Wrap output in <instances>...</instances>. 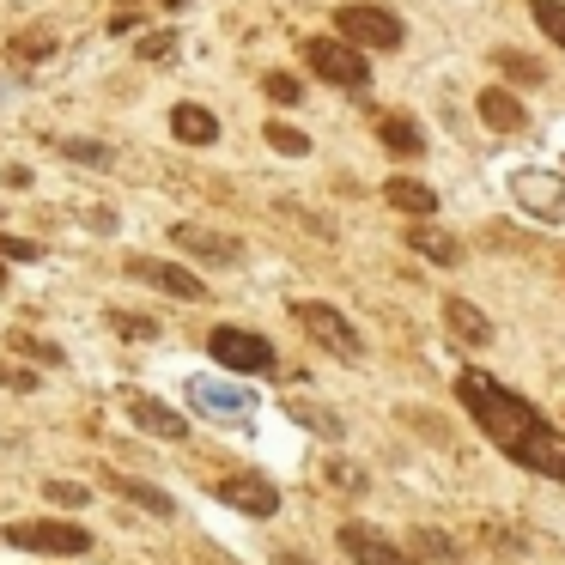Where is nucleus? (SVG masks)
I'll return each mask as SVG.
<instances>
[{
	"instance_id": "nucleus-2",
	"label": "nucleus",
	"mask_w": 565,
	"mask_h": 565,
	"mask_svg": "<svg viewBox=\"0 0 565 565\" xmlns=\"http://www.w3.org/2000/svg\"><path fill=\"white\" fill-rule=\"evenodd\" d=\"M207 353H213L225 371H237V377H274V371H280L274 341H268V335H250V329H231V322L207 335Z\"/></svg>"
},
{
	"instance_id": "nucleus-13",
	"label": "nucleus",
	"mask_w": 565,
	"mask_h": 565,
	"mask_svg": "<svg viewBox=\"0 0 565 565\" xmlns=\"http://www.w3.org/2000/svg\"><path fill=\"white\" fill-rule=\"evenodd\" d=\"M128 414H134V426L140 432H152V438H189V420L177 414V408H165L158 395H128Z\"/></svg>"
},
{
	"instance_id": "nucleus-35",
	"label": "nucleus",
	"mask_w": 565,
	"mask_h": 565,
	"mask_svg": "<svg viewBox=\"0 0 565 565\" xmlns=\"http://www.w3.org/2000/svg\"><path fill=\"white\" fill-rule=\"evenodd\" d=\"M0 280H7V268H0Z\"/></svg>"
},
{
	"instance_id": "nucleus-4",
	"label": "nucleus",
	"mask_w": 565,
	"mask_h": 565,
	"mask_svg": "<svg viewBox=\"0 0 565 565\" xmlns=\"http://www.w3.org/2000/svg\"><path fill=\"white\" fill-rule=\"evenodd\" d=\"M304 67H316L329 86H353V92L371 86L365 49H353V43H341V37H310V43H304Z\"/></svg>"
},
{
	"instance_id": "nucleus-1",
	"label": "nucleus",
	"mask_w": 565,
	"mask_h": 565,
	"mask_svg": "<svg viewBox=\"0 0 565 565\" xmlns=\"http://www.w3.org/2000/svg\"><path fill=\"white\" fill-rule=\"evenodd\" d=\"M456 395H462V408H468V420L487 432L505 456H517L523 468H535V474H553V480H565V432L559 426H547L529 401L517 395V389H505L499 377H487V371H462L456 377Z\"/></svg>"
},
{
	"instance_id": "nucleus-7",
	"label": "nucleus",
	"mask_w": 565,
	"mask_h": 565,
	"mask_svg": "<svg viewBox=\"0 0 565 565\" xmlns=\"http://www.w3.org/2000/svg\"><path fill=\"white\" fill-rule=\"evenodd\" d=\"M7 541H13L19 553H61V559L92 553V535L79 529V523H13Z\"/></svg>"
},
{
	"instance_id": "nucleus-17",
	"label": "nucleus",
	"mask_w": 565,
	"mask_h": 565,
	"mask_svg": "<svg viewBox=\"0 0 565 565\" xmlns=\"http://www.w3.org/2000/svg\"><path fill=\"white\" fill-rule=\"evenodd\" d=\"M104 487L122 493V499H134V505L152 511V517H171V511H177V499H171L165 487H146V480H134V474H110V468H104Z\"/></svg>"
},
{
	"instance_id": "nucleus-10",
	"label": "nucleus",
	"mask_w": 565,
	"mask_h": 565,
	"mask_svg": "<svg viewBox=\"0 0 565 565\" xmlns=\"http://www.w3.org/2000/svg\"><path fill=\"white\" fill-rule=\"evenodd\" d=\"M335 541H341V553H353V565H408V553H401L389 535H377L371 523H341Z\"/></svg>"
},
{
	"instance_id": "nucleus-28",
	"label": "nucleus",
	"mask_w": 565,
	"mask_h": 565,
	"mask_svg": "<svg viewBox=\"0 0 565 565\" xmlns=\"http://www.w3.org/2000/svg\"><path fill=\"white\" fill-rule=\"evenodd\" d=\"M262 92H268L274 104H298V98H304V86H298L292 73H268V79H262Z\"/></svg>"
},
{
	"instance_id": "nucleus-6",
	"label": "nucleus",
	"mask_w": 565,
	"mask_h": 565,
	"mask_svg": "<svg viewBox=\"0 0 565 565\" xmlns=\"http://www.w3.org/2000/svg\"><path fill=\"white\" fill-rule=\"evenodd\" d=\"M335 31L353 49H401V19H389L383 7H341Z\"/></svg>"
},
{
	"instance_id": "nucleus-32",
	"label": "nucleus",
	"mask_w": 565,
	"mask_h": 565,
	"mask_svg": "<svg viewBox=\"0 0 565 565\" xmlns=\"http://www.w3.org/2000/svg\"><path fill=\"white\" fill-rule=\"evenodd\" d=\"M49 49H55V37H49V31H31V37L13 43V61H37V55H49Z\"/></svg>"
},
{
	"instance_id": "nucleus-5",
	"label": "nucleus",
	"mask_w": 565,
	"mask_h": 565,
	"mask_svg": "<svg viewBox=\"0 0 565 565\" xmlns=\"http://www.w3.org/2000/svg\"><path fill=\"white\" fill-rule=\"evenodd\" d=\"M511 195L529 219L541 225H565V177L559 171H517L511 177Z\"/></svg>"
},
{
	"instance_id": "nucleus-20",
	"label": "nucleus",
	"mask_w": 565,
	"mask_h": 565,
	"mask_svg": "<svg viewBox=\"0 0 565 565\" xmlns=\"http://www.w3.org/2000/svg\"><path fill=\"white\" fill-rule=\"evenodd\" d=\"M493 67L511 79V86H541V79H547V67H541L535 55H523V49H499V55H493Z\"/></svg>"
},
{
	"instance_id": "nucleus-26",
	"label": "nucleus",
	"mask_w": 565,
	"mask_h": 565,
	"mask_svg": "<svg viewBox=\"0 0 565 565\" xmlns=\"http://www.w3.org/2000/svg\"><path fill=\"white\" fill-rule=\"evenodd\" d=\"M61 158H79L86 171H104L110 165V146H98V140H61Z\"/></svg>"
},
{
	"instance_id": "nucleus-34",
	"label": "nucleus",
	"mask_w": 565,
	"mask_h": 565,
	"mask_svg": "<svg viewBox=\"0 0 565 565\" xmlns=\"http://www.w3.org/2000/svg\"><path fill=\"white\" fill-rule=\"evenodd\" d=\"M0 383H7V389H37V377L19 371V365H0Z\"/></svg>"
},
{
	"instance_id": "nucleus-23",
	"label": "nucleus",
	"mask_w": 565,
	"mask_h": 565,
	"mask_svg": "<svg viewBox=\"0 0 565 565\" xmlns=\"http://www.w3.org/2000/svg\"><path fill=\"white\" fill-rule=\"evenodd\" d=\"M262 134H268V146H274V152H286V158H304V152H310V134H298L292 122H268Z\"/></svg>"
},
{
	"instance_id": "nucleus-11",
	"label": "nucleus",
	"mask_w": 565,
	"mask_h": 565,
	"mask_svg": "<svg viewBox=\"0 0 565 565\" xmlns=\"http://www.w3.org/2000/svg\"><path fill=\"white\" fill-rule=\"evenodd\" d=\"M128 274H134L140 286H158V292L189 298V304H201V298H207L201 274H189V268H177V262H146V256H134V262H128Z\"/></svg>"
},
{
	"instance_id": "nucleus-25",
	"label": "nucleus",
	"mask_w": 565,
	"mask_h": 565,
	"mask_svg": "<svg viewBox=\"0 0 565 565\" xmlns=\"http://www.w3.org/2000/svg\"><path fill=\"white\" fill-rule=\"evenodd\" d=\"M292 420H298V426H310V432H322V438H341V414H329V408H310V401H298V408H292Z\"/></svg>"
},
{
	"instance_id": "nucleus-15",
	"label": "nucleus",
	"mask_w": 565,
	"mask_h": 565,
	"mask_svg": "<svg viewBox=\"0 0 565 565\" xmlns=\"http://www.w3.org/2000/svg\"><path fill=\"white\" fill-rule=\"evenodd\" d=\"M480 122H487L493 134H523L529 128V110L505 86H487V92H480Z\"/></svg>"
},
{
	"instance_id": "nucleus-27",
	"label": "nucleus",
	"mask_w": 565,
	"mask_h": 565,
	"mask_svg": "<svg viewBox=\"0 0 565 565\" xmlns=\"http://www.w3.org/2000/svg\"><path fill=\"white\" fill-rule=\"evenodd\" d=\"M0 256H7V262H43V244H31V237H13V231H0Z\"/></svg>"
},
{
	"instance_id": "nucleus-22",
	"label": "nucleus",
	"mask_w": 565,
	"mask_h": 565,
	"mask_svg": "<svg viewBox=\"0 0 565 565\" xmlns=\"http://www.w3.org/2000/svg\"><path fill=\"white\" fill-rule=\"evenodd\" d=\"M110 329L122 341H158V316H134V310H110Z\"/></svg>"
},
{
	"instance_id": "nucleus-8",
	"label": "nucleus",
	"mask_w": 565,
	"mask_h": 565,
	"mask_svg": "<svg viewBox=\"0 0 565 565\" xmlns=\"http://www.w3.org/2000/svg\"><path fill=\"white\" fill-rule=\"evenodd\" d=\"M213 499L231 505V511H244V517H274L280 511L274 480H262V474H225L219 487H213Z\"/></svg>"
},
{
	"instance_id": "nucleus-16",
	"label": "nucleus",
	"mask_w": 565,
	"mask_h": 565,
	"mask_svg": "<svg viewBox=\"0 0 565 565\" xmlns=\"http://www.w3.org/2000/svg\"><path fill=\"white\" fill-rule=\"evenodd\" d=\"M408 250L414 256H426V262H438V268H456L462 262V244H456V237L450 231H438V225H408Z\"/></svg>"
},
{
	"instance_id": "nucleus-33",
	"label": "nucleus",
	"mask_w": 565,
	"mask_h": 565,
	"mask_svg": "<svg viewBox=\"0 0 565 565\" xmlns=\"http://www.w3.org/2000/svg\"><path fill=\"white\" fill-rule=\"evenodd\" d=\"M329 474H335V487H347V493H365V474H359L353 462H329Z\"/></svg>"
},
{
	"instance_id": "nucleus-21",
	"label": "nucleus",
	"mask_w": 565,
	"mask_h": 565,
	"mask_svg": "<svg viewBox=\"0 0 565 565\" xmlns=\"http://www.w3.org/2000/svg\"><path fill=\"white\" fill-rule=\"evenodd\" d=\"M377 134H383V146H389V152H408V158H414V152H426V134H420L408 116H383V122H377Z\"/></svg>"
},
{
	"instance_id": "nucleus-9",
	"label": "nucleus",
	"mask_w": 565,
	"mask_h": 565,
	"mask_svg": "<svg viewBox=\"0 0 565 565\" xmlns=\"http://www.w3.org/2000/svg\"><path fill=\"white\" fill-rule=\"evenodd\" d=\"M171 244L189 250V256H201V262H225V268L244 262V244H237V237H225V231H213V225H189V219L171 231Z\"/></svg>"
},
{
	"instance_id": "nucleus-31",
	"label": "nucleus",
	"mask_w": 565,
	"mask_h": 565,
	"mask_svg": "<svg viewBox=\"0 0 565 565\" xmlns=\"http://www.w3.org/2000/svg\"><path fill=\"white\" fill-rule=\"evenodd\" d=\"M171 55H177V37H171V31L140 37V61H171Z\"/></svg>"
},
{
	"instance_id": "nucleus-3",
	"label": "nucleus",
	"mask_w": 565,
	"mask_h": 565,
	"mask_svg": "<svg viewBox=\"0 0 565 565\" xmlns=\"http://www.w3.org/2000/svg\"><path fill=\"white\" fill-rule=\"evenodd\" d=\"M292 316H298V329H304L310 341H322L335 359H347V365H353V359L365 353V341L353 335V322H347L335 304H322V298H298V304H292Z\"/></svg>"
},
{
	"instance_id": "nucleus-29",
	"label": "nucleus",
	"mask_w": 565,
	"mask_h": 565,
	"mask_svg": "<svg viewBox=\"0 0 565 565\" xmlns=\"http://www.w3.org/2000/svg\"><path fill=\"white\" fill-rule=\"evenodd\" d=\"M43 499L49 505H86V487L79 480H43Z\"/></svg>"
},
{
	"instance_id": "nucleus-24",
	"label": "nucleus",
	"mask_w": 565,
	"mask_h": 565,
	"mask_svg": "<svg viewBox=\"0 0 565 565\" xmlns=\"http://www.w3.org/2000/svg\"><path fill=\"white\" fill-rule=\"evenodd\" d=\"M529 13H535V25L565 49V0H529Z\"/></svg>"
},
{
	"instance_id": "nucleus-12",
	"label": "nucleus",
	"mask_w": 565,
	"mask_h": 565,
	"mask_svg": "<svg viewBox=\"0 0 565 565\" xmlns=\"http://www.w3.org/2000/svg\"><path fill=\"white\" fill-rule=\"evenodd\" d=\"M189 401H195L201 414H213V420H231V426H244L250 408H256L244 389H225V383H213V377H189Z\"/></svg>"
},
{
	"instance_id": "nucleus-18",
	"label": "nucleus",
	"mask_w": 565,
	"mask_h": 565,
	"mask_svg": "<svg viewBox=\"0 0 565 565\" xmlns=\"http://www.w3.org/2000/svg\"><path fill=\"white\" fill-rule=\"evenodd\" d=\"M171 134H177L183 146H213V140H219V116H213L207 104H177V110H171Z\"/></svg>"
},
{
	"instance_id": "nucleus-30",
	"label": "nucleus",
	"mask_w": 565,
	"mask_h": 565,
	"mask_svg": "<svg viewBox=\"0 0 565 565\" xmlns=\"http://www.w3.org/2000/svg\"><path fill=\"white\" fill-rule=\"evenodd\" d=\"M13 353H31L37 365H61V347H49V341H37V335H13Z\"/></svg>"
},
{
	"instance_id": "nucleus-19",
	"label": "nucleus",
	"mask_w": 565,
	"mask_h": 565,
	"mask_svg": "<svg viewBox=\"0 0 565 565\" xmlns=\"http://www.w3.org/2000/svg\"><path fill=\"white\" fill-rule=\"evenodd\" d=\"M383 201H389L395 213H408V219L438 213V195H432L426 183H414V177H389V183H383Z\"/></svg>"
},
{
	"instance_id": "nucleus-14",
	"label": "nucleus",
	"mask_w": 565,
	"mask_h": 565,
	"mask_svg": "<svg viewBox=\"0 0 565 565\" xmlns=\"http://www.w3.org/2000/svg\"><path fill=\"white\" fill-rule=\"evenodd\" d=\"M444 329H450L462 347H487V341H493V316L480 310V304H468V298H450V304H444Z\"/></svg>"
}]
</instances>
